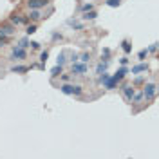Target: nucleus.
<instances>
[{
	"mask_svg": "<svg viewBox=\"0 0 159 159\" xmlns=\"http://www.w3.org/2000/svg\"><path fill=\"white\" fill-rule=\"evenodd\" d=\"M132 99H134V101H141V99H143V92H138V94L134 92V96H132Z\"/></svg>",
	"mask_w": 159,
	"mask_h": 159,
	"instance_id": "nucleus-25",
	"label": "nucleus"
},
{
	"mask_svg": "<svg viewBox=\"0 0 159 159\" xmlns=\"http://www.w3.org/2000/svg\"><path fill=\"white\" fill-rule=\"evenodd\" d=\"M13 58L15 60H24L25 58V51H24L22 47H15V49H13Z\"/></svg>",
	"mask_w": 159,
	"mask_h": 159,
	"instance_id": "nucleus-5",
	"label": "nucleus"
},
{
	"mask_svg": "<svg viewBox=\"0 0 159 159\" xmlns=\"http://www.w3.org/2000/svg\"><path fill=\"white\" fill-rule=\"evenodd\" d=\"M96 17H98V15H96V11H92V9H91V11H85L81 18H83V20H94Z\"/></svg>",
	"mask_w": 159,
	"mask_h": 159,
	"instance_id": "nucleus-10",
	"label": "nucleus"
},
{
	"mask_svg": "<svg viewBox=\"0 0 159 159\" xmlns=\"http://www.w3.org/2000/svg\"><path fill=\"white\" fill-rule=\"evenodd\" d=\"M71 60H72V61H78V54H76V53H74V54H72V56H71Z\"/></svg>",
	"mask_w": 159,
	"mask_h": 159,
	"instance_id": "nucleus-31",
	"label": "nucleus"
},
{
	"mask_svg": "<svg viewBox=\"0 0 159 159\" xmlns=\"http://www.w3.org/2000/svg\"><path fill=\"white\" fill-rule=\"evenodd\" d=\"M134 92H136V91H134V87H132V85H125V87H123V96H125L127 101H132Z\"/></svg>",
	"mask_w": 159,
	"mask_h": 159,
	"instance_id": "nucleus-3",
	"label": "nucleus"
},
{
	"mask_svg": "<svg viewBox=\"0 0 159 159\" xmlns=\"http://www.w3.org/2000/svg\"><path fill=\"white\" fill-rule=\"evenodd\" d=\"M121 49H123V51L128 54V53L132 51V45H130V42H128V40H123V42H121Z\"/></svg>",
	"mask_w": 159,
	"mask_h": 159,
	"instance_id": "nucleus-11",
	"label": "nucleus"
},
{
	"mask_svg": "<svg viewBox=\"0 0 159 159\" xmlns=\"http://www.w3.org/2000/svg\"><path fill=\"white\" fill-rule=\"evenodd\" d=\"M89 58H91V56H89V53H83V54H78V60L81 61V63H87V61H89Z\"/></svg>",
	"mask_w": 159,
	"mask_h": 159,
	"instance_id": "nucleus-16",
	"label": "nucleus"
},
{
	"mask_svg": "<svg viewBox=\"0 0 159 159\" xmlns=\"http://www.w3.org/2000/svg\"><path fill=\"white\" fill-rule=\"evenodd\" d=\"M92 7H94V6H92V4H85V6H81V11H83V13H85V11H91V9H92Z\"/></svg>",
	"mask_w": 159,
	"mask_h": 159,
	"instance_id": "nucleus-26",
	"label": "nucleus"
},
{
	"mask_svg": "<svg viewBox=\"0 0 159 159\" xmlns=\"http://www.w3.org/2000/svg\"><path fill=\"white\" fill-rule=\"evenodd\" d=\"M61 80H63V83H69V81H71V74H63Z\"/></svg>",
	"mask_w": 159,
	"mask_h": 159,
	"instance_id": "nucleus-28",
	"label": "nucleus"
},
{
	"mask_svg": "<svg viewBox=\"0 0 159 159\" xmlns=\"http://www.w3.org/2000/svg\"><path fill=\"white\" fill-rule=\"evenodd\" d=\"M56 63H58V65H63V63H65V54H63V53H60V54H58Z\"/></svg>",
	"mask_w": 159,
	"mask_h": 159,
	"instance_id": "nucleus-21",
	"label": "nucleus"
},
{
	"mask_svg": "<svg viewBox=\"0 0 159 159\" xmlns=\"http://www.w3.org/2000/svg\"><path fill=\"white\" fill-rule=\"evenodd\" d=\"M60 89H61V92H63V94H74V85H69V83H63V85H61Z\"/></svg>",
	"mask_w": 159,
	"mask_h": 159,
	"instance_id": "nucleus-8",
	"label": "nucleus"
},
{
	"mask_svg": "<svg viewBox=\"0 0 159 159\" xmlns=\"http://www.w3.org/2000/svg\"><path fill=\"white\" fill-rule=\"evenodd\" d=\"M116 83H118V80H114V78H109L107 81H105V83H103V85H105L107 89H114V87H116Z\"/></svg>",
	"mask_w": 159,
	"mask_h": 159,
	"instance_id": "nucleus-12",
	"label": "nucleus"
},
{
	"mask_svg": "<svg viewBox=\"0 0 159 159\" xmlns=\"http://www.w3.org/2000/svg\"><path fill=\"white\" fill-rule=\"evenodd\" d=\"M156 91H157V87H156L154 83H148V85L145 87V91H143V98L152 99L154 96H156Z\"/></svg>",
	"mask_w": 159,
	"mask_h": 159,
	"instance_id": "nucleus-1",
	"label": "nucleus"
},
{
	"mask_svg": "<svg viewBox=\"0 0 159 159\" xmlns=\"http://www.w3.org/2000/svg\"><path fill=\"white\" fill-rule=\"evenodd\" d=\"M145 71H148V65L146 63H139V65L132 67V74H139V72H145Z\"/></svg>",
	"mask_w": 159,
	"mask_h": 159,
	"instance_id": "nucleus-6",
	"label": "nucleus"
},
{
	"mask_svg": "<svg viewBox=\"0 0 159 159\" xmlns=\"http://www.w3.org/2000/svg\"><path fill=\"white\" fill-rule=\"evenodd\" d=\"M119 4H121V0H107V6L109 7H118Z\"/></svg>",
	"mask_w": 159,
	"mask_h": 159,
	"instance_id": "nucleus-17",
	"label": "nucleus"
},
{
	"mask_svg": "<svg viewBox=\"0 0 159 159\" xmlns=\"http://www.w3.org/2000/svg\"><path fill=\"white\" fill-rule=\"evenodd\" d=\"M27 45H29V40H27V38H22L18 42V47H22V49H25Z\"/></svg>",
	"mask_w": 159,
	"mask_h": 159,
	"instance_id": "nucleus-20",
	"label": "nucleus"
},
{
	"mask_svg": "<svg viewBox=\"0 0 159 159\" xmlns=\"http://www.w3.org/2000/svg\"><path fill=\"white\" fill-rule=\"evenodd\" d=\"M47 58H49V53H47V51H43V53L40 54V60H42V63H45V61H47Z\"/></svg>",
	"mask_w": 159,
	"mask_h": 159,
	"instance_id": "nucleus-23",
	"label": "nucleus"
},
{
	"mask_svg": "<svg viewBox=\"0 0 159 159\" xmlns=\"http://www.w3.org/2000/svg\"><path fill=\"white\" fill-rule=\"evenodd\" d=\"M127 72H128V69H127V67L123 65V67L119 69V71L116 72V74H114V76H112V78H114V80H118V81H119V80H123V78H125V74H127Z\"/></svg>",
	"mask_w": 159,
	"mask_h": 159,
	"instance_id": "nucleus-7",
	"label": "nucleus"
},
{
	"mask_svg": "<svg viewBox=\"0 0 159 159\" xmlns=\"http://www.w3.org/2000/svg\"><path fill=\"white\" fill-rule=\"evenodd\" d=\"M11 22L18 25V24H24V18H20L18 15H13V17H11Z\"/></svg>",
	"mask_w": 159,
	"mask_h": 159,
	"instance_id": "nucleus-18",
	"label": "nucleus"
},
{
	"mask_svg": "<svg viewBox=\"0 0 159 159\" xmlns=\"http://www.w3.org/2000/svg\"><path fill=\"white\" fill-rule=\"evenodd\" d=\"M60 74H61V65L56 63V67H53V69H51V76H60Z\"/></svg>",
	"mask_w": 159,
	"mask_h": 159,
	"instance_id": "nucleus-13",
	"label": "nucleus"
},
{
	"mask_svg": "<svg viewBox=\"0 0 159 159\" xmlns=\"http://www.w3.org/2000/svg\"><path fill=\"white\" fill-rule=\"evenodd\" d=\"M11 71H13V72H18V74H24V72L29 71V67H25V65H15Z\"/></svg>",
	"mask_w": 159,
	"mask_h": 159,
	"instance_id": "nucleus-9",
	"label": "nucleus"
},
{
	"mask_svg": "<svg viewBox=\"0 0 159 159\" xmlns=\"http://www.w3.org/2000/svg\"><path fill=\"white\" fill-rule=\"evenodd\" d=\"M146 51H148V53H156V51H157V43H152Z\"/></svg>",
	"mask_w": 159,
	"mask_h": 159,
	"instance_id": "nucleus-27",
	"label": "nucleus"
},
{
	"mask_svg": "<svg viewBox=\"0 0 159 159\" xmlns=\"http://www.w3.org/2000/svg\"><path fill=\"white\" fill-rule=\"evenodd\" d=\"M107 65H109V60H107L105 63H99V65H98V69H96V72H98V74L105 72V71H107Z\"/></svg>",
	"mask_w": 159,
	"mask_h": 159,
	"instance_id": "nucleus-15",
	"label": "nucleus"
},
{
	"mask_svg": "<svg viewBox=\"0 0 159 159\" xmlns=\"http://www.w3.org/2000/svg\"><path fill=\"white\" fill-rule=\"evenodd\" d=\"M42 18V15L38 13V9H31V15H29V20H38Z\"/></svg>",
	"mask_w": 159,
	"mask_h": 159,
	"instance_id": "nucleus-14",
	"label": "nucleus"
},
{
	"mask_svg": "<svg viewBox=\"0 0 159 159\" xmlns=\"http://www.w3.org/2000/svg\"><path fill=\"white\" fill-rule=\"evenodd\" d=\"M45 4H47V0H27L29 9H40V7H43Z\"/></svg>",
	"mask_w": 159,
	"mask_h": 159,
	"instance_id": "nucleus-4",
	"label": "nucleus"
},
{
	"mask_svg": "<svg viewBox=\"0 0 159 159\" xmlns=\"http://www.w3.org/2000/svg\"><path fill=\"white\" fill-rule=\"evenodd\" d=\"M25 33H27V35H33V33H36V25H35V24H33V25H29V27L25 29Z\"/></svg>",
	"mask_w": 159,
	"mask_h": 159,
	"instance_id": "nucleus-22",
	"label": "nucleus"
},
{
	"mask_svg": "<svg viewBox=\"0 0 159 159\" xmlns=\"http://www.w3.org/2000/svg\"><path fill=\"white\" fill-rule=\"evenodd\" d=\"M109 78H110V76H109V72H107V71H105V72H101V74H99V83H105Z\"/></svg>",
	"mask_w": 159,
	"mask_h": 159,
	"instance_id": "nucleus-19",
	"label": "nucleus"
},
{
	"mask_svg": "<svg viewBox=\"0 0 159 159\" xmlns=\"http://www.w3.org/2000/svg\"><path fill=\"white\" fill-rule=\"evenodd\" d=\"M146 54H148V51H146V49H141V51H139V60H145Z\"/></svg>",
	"mask_w": 159,
	"mask_h": 159,
	"instance_id": "nucleus-24",
	"label": "nucleus"
},
{
	"mask_svg": "<svg viewBox=\"0 0 159 159\" xmlns=\"http://www.w3.org/2000/svg\"><path fill=\"white\" fill-rule=\"evenodd\" d=\"M119 61H121V65H127V63H128V58H121Z\"/></svg>",
	"mask_w": 159,
	"mask_h": 159,
	"instance_id": "nucleus-30",
	"label": "nucleus"
},
{
	"mask_svg": "<svg viewBox=\"0 0 159 159\" xmlns=\"http://www.w3.org/2000/svg\"><path fill=\"white\" fill-rule=\"evenodd\" d=\"M72 72L74 74H85L87 72V65L85 63H78V61H72Z\"/></svg>",
	"mask_w": 159,
	"mask_h": 159,
	"instance_id": "nucleus-2",
	"label": "nucleus"
},
{
	"mask_svg": "<svg viewBox=\"0 0 159 159\" xmlns=\"http://www.w3.org/2000/svg\"><path fill=\"white\" fill-rule=\"evenodd\" d=\"M29 45H31V47H33V49H40V43H38V42H31V43H29Z\"/></svg>",
	"mask_w": 159,
	"mask_h": 159,
	"instance_id": "nucleus-29",
	"label": "nucleus"
}]
</instances>
